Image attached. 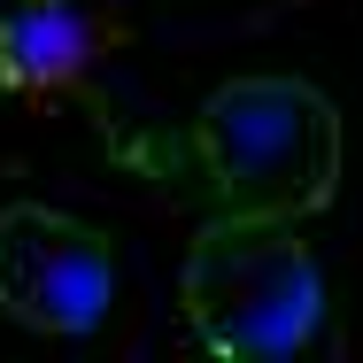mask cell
Instances as JSON below:
<instances>
[{"mask_svg": "<svg viewBox=\"0 0 363 363\" xmlns=\"http://www.w3.org/2000/svg\"><path fill=\"white\" fill-rule=\"evenodd\" d=\"M201 178L232 217H317L340 194V108L309 77H224L194 116Z\"/></svg>", "mask_w": 363, "mask_h": 363, "instance_id": "obj_1", "label": "cell"}, {"mask_svg": "<svg viewBox=\"0 0 363 363\" xmlns=\"http://www.w3.org/2000/svg\"><path fill=\"white\" fill-rule=\"evenodd\" d=\"M178 301L194 340L224 363H279L317 340L325 325V279L309 240L286 217H232L224 209L178 271Z\"/></svg>", "mask_w": 363, "mask_h": 363, "instance_id": "obj_2", "label": "cell"}, {"mask_svg": "<svg viewBox=\"0 0 363 363\" xmlns=\"http://www.w3.org/2000/svg\"><path fill=\"white\" fill-rule=\"evenodd\" d=\"M116 301V247L85 217H62L47 201L0 209V317L23 333L77 340Z\"/></svg>", "mask_w": 363, "mask_h": 363, "instance_id": "obj_3", "label": "cell"}, {"mask_svg": "<svg viewBox=\"0 0 363 363\" xmlns=\"http://www.w3.org/2000/svg\"><path fill=\"white\" fill-rule=\"evenodd\" d=\"M124 47V16L101 0H16L0 16V85L8 93H77Z\"/></svg>", "mask_w": 363, "mask_h": 363, "instance_id": "obj_4", "label": "cell"}]
</instances>
